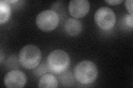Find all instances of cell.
Wrapping results in <instances>:
<instances>
[{
	"label": "cell",
	"mask_w": 133,
	"mask_h": 88,
	"mask_svg": "<svg viewBox=\"0 0 133 88\" xmlns=\"http://www.w3.org/2000/svg\"><path fill=\"white\" fill-rule=\"evenodd\" d=\"M57 86V78L55 75L51 73L43 75L38 82V87L41 88H56Z\"/></svg>",
	"instance_id": "cell-9"
},
{
	"label": "cell",
	"mask_w": 133,
	"mask_h": 88,
	"mask_svg": "<svg viewBox=\"0 0 133 88\" xmlns=\"http://www.w3.org/2000/svg\"><path fill=\"white\" fill-rule=\"evenodd\" d=\"M123 1V0H106L105 1V2L109 3L111 5H118Z\"/></svg>",
	"instance_id": "cell-13"
},
{
	"label": "cell",
	"mask_w": 133,
	"mask_h": 88,
	"mask_svg": "<svg viewBox=\"0 0 133 88\" xmlns=\"http://www.w3.org/2000/svg\"><path fill=\"white\" fill-rule=\"evenodd\" d=\"M59 22V15L53 10H45L37 16V26L43 31H51L55 29Z\"/></svg>",
	"instance_id": "cell-4"
},
{
	"label": "cell",
	"mask_w": 133,
	"mask_h": 88,
	"mask_svg": "<svg viewBox=\"0 0 133 88\" xmlns=\"http://www.w3.org/2000/svg\"><path fill=\"white\" fill-rule=\"evenodd\" d=\"M90 4L87 0H72L69 2L68 10L70 14L76 18H82L89 11Z\"/></svg>",
	"instance_id": "cell-7"
},
{
	"label": "cell",
	"mask_w": 133,
	"mask_h": 88,
	"mask_svg": "<svg viewBox=\"0 0 133 88\" xmlns=\"http://www.w3.org/2000/svg\"><path fill=\"white\" fill-rule=\"evenodd\" d=\"M2 59H3V53H2V51H1V62H2Z\"/></svg>",
	"instance_id": "cell-15"
},
{
	"label": "cell",
	"mask_w": 133,
	"mask_h": 88,
	"mask_svg": "<svg viewBox=\"0 0 133 88\" xmlns=\"http://www.w3.org/2000/svg\"><path fill=\"white\" fill-rule=\"evenodd\" d=\"M96 65L90 61H83L76 65L74 75L76 81L82 84L88 85L94 83L98 77Z\"/></svg>",
	"instance_id": "cell-1"
},
{
	"label": "cell",
	"mask_w": 133,
	"mask_h": 88,
	"mask_svg": "<svg viewBox=\"0 0 133 88\" xmlns=\"http://www.w3.org/2000/svg\"><path fill=\"white\" fill-rule=\"evenodd\" d=\"M94 20L97 26L103 30H108L113 28L116 22L114 11L109 7H102L95 12Z\"/></svg>",
	"instance_id": "cell-5"
},
{
	"label": "cell",
	"mask_w": 133,
	"mask_h": 88,
	"mask_svg": "<svg viewBox=\"0 0 133 88\" xmlns=\"http://www.w3.org/2000/svg\"><path fill=\"white\" fill-rule=\"evenodd\" d=\"M125 5L129 13L130 14H133L132 13V0H127L125 2Z\"/></svg>",
	"instance_id": "cell-12"
},
{
	"label": "cell",
	"mask_w": 133,
	"mask_h": 88,
	"mask_svg": "<svg viewBox=\"0 0 133 88\" xmlns=\"http://www.w3.org/2000/svg\"><path fill=\"white\" fill-rule=\"evenodd\" d=\"M8 3H15V2H17L18 1H15V0H14V1H6Z\"/></svg>",
	"instance_id": "cell-14"
},
{
	"label": "cell",
	"mask_w": 133,
	"mask_h": 88,
	"mask_svg": "<svg viewBox=\"0 0 133 88\" xmlns=\"http://www.w3.org/2000/svg\"><path fill=\"white\" fill-rule=\"evenodd\" d=\"M64 30L69 35L77 36L82 30V24L81 21L77 19L69 18L65 22Z\"/></svg>",
	"instance_id": "cell-8"
},
{
	"label": "cell",
	"mask_w": 133,
	"mask_h": 88,
	"mask_svg": "<svg viewBox=\"0 0 133 88\" xmlns=\"http://www.w3.org/2000/svg\"><path fill=\"white\" fill-rule=\"evenodd\" d=\"M27 82L25 74L19 70H12L8 72L4 78L5 85L8 88H21Z\"/></svg>",
	"instance_id": "cell-6"
},
{
	"label": "cell",
	"mask_w": 133,
	"mask_h": 88,
	"mask_svg": "<svg viewBox=\"0 0 133 88\" xmlns=\"http://www.w3.org/2000/svg\"><path fill=\"white\" fill-rule=\"evenodd\" d=\"M70 65L68 54L62 50H56L48 55L47 66L50 72L55 74L62 73L67 70Z\"/></svg>",
	"instance_id": "cell-2"
},
{
	"label": "cell",
	"mask_w": 133,
	"mask_h": 88,
	"mask_svg": "<svg viewBox=\"0 0 133 88\" xmlns=\"http://www.w3.org/2000/svg\"><path fill=\"white\" fill-rule=\"evenodd\" d=\"M40 50L33 45L25 46L20 51L19 62L25 69H33L38 66L41 61Z\"/></svg>",
	"instance_id": "cell-3"
},
{
	"label": "cell",
	"mask_w": 133,
	"mask_h": 88,
	"mask_svg": "<svg viewBox=\"0 0 133 88\" xmlns=\"http://www.w3.org/2000/svg\"><path fill=\"white\" fill-rule=\"evenodd\" d=\"M11 7L6 1H0V24L5 23L11 16Z\"/></svg>",
	"instance_id": "cell-10"
},
{
	"label": "cell",
	"mask_w": 133,
	"mask_h": 88,
	"mask_svg": "<svg viewBox=\"0 0 133 88\" xmlns=\"http://www.w3.org/2000/svg\"><path fill=\"white\" fill-rule=\"evenodd\" d=\"M133 14H127L125 17V22L128 26L130 27L131 29L133 28V20H132Z\"/></svg>",
	"instance_id": "cell-11"
}]
</instances>
